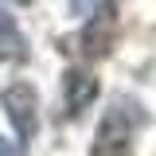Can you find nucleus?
<instances>
[{
    "label": "nucleus",
    "mask_w": 156,
    "mask_h": 156,
    "mask_svg": "<svg viewBox=\"0 0 156 156\" xmlns=\"http://www.w3.org/2000/svg\"><path fill=\"white\" fill-rule=\"evenodd\" d=\"M140 125H144L140 101L129 94H117L109 101V109L101 113V121H98L90 156H133V136Z\"/></svg>",
    "instance_id": "1"
},
{
    "label": "nucleus",
    "mask_w": 156,
    "mask_h": 156,
    "mask_svg": "<svg viewBox=\"0 0 156 156\" xmlns=\"http://www.w3.org/2000/svg\"><path fill=\"white\" fill-rule=\"evenodd\" d=\"M117 35V4L113 0H98V8L78 31V55L82 58H105Z\"/></svg>",
    "instance_id": "2"
},
{
    "label": "nucleus",
    "mask_w": 156,
    "mask_h": 156,
    "mask_svg": "<svg viewBox=\"0 0 156 156\" xmlns=\"http://www.w3.org/2000/svg\"><path fill=\"white\" fill-rule=\"evenodd\" d=\"M0 105H4V113H8V121L16 125L20 140H31L39 129V98L35 90L27 86V82H12L4 94H0Z\"/></svg>",
    "instance_id": "3"
},
{
    "label": "nucleus",
    "mask_w": 156,
    "mask_h": 156,
    "mask_svg": "<svg viewBox=\"0 0 156 156\" xmlns=\"http://www.w3.org/2000/svg\"><path fill=\"white\" fill-rule=\"evenodd\" d=\"M98 98V78L82 66H70L62 74V113L82 117V109H90V101Z\"/></svg>",
    "instance_id": "4"
},
{
    "label": "nucleus",
    "mask_w": 156,
    "mask_h": 156,
    "mask_svg": "<svg viewBox=\"0 0 156 156\" xmlns=\"http://www.w3.org/2000/svg\"><path fill=\"white\" fill-rule=\"evenodd\" d=\"M27 58V39L20 35V27L0 12V62H23Z\"/></svg>",
    "instance_id": "5"
},
{
    "label": "nucleus",
    "mask_w": 156,
    "mask_h": 156,
    "mask_svg": "<svg viewBox=\"0 0 156 156\" xmlns=\"http://www.w3.org/2000/svg\"><path fill=\"white\" fill-rule=\"evenodd\" d=\"M0 156H23V148H20L16 140H8V136H0Z\"/></svg>",
    "instance_id": "6"
},
{
    "label": "nucleus",
    "mask_w": 156,
    "mask_h": 156,
    "mask_svg": "<svg viewBox=\"0 0 156 156\" xmlns=\"http://www.w3.org/2000/svg\"><path fill=\"white\" fill-rule=\"evenodd\" d=\"M86 8H90V0H70V12H74V16H82Z\"/></svg>",
    "instance_id": "7"
},
{
    "label": "nucleus",
    "mask_w": 156,
    "mask_h": 156,
    "mask_svg": "<svg viewBox=\"0 0 156 156\" xmlns=\"http://www.w3.org/2000/svg\"><path fill=\"white\" fill-rule=\"evenodd\" d=\"M16 4H31V0H16Z\"/></svg>",
    "instance_id": "8"
}]
</instances>
